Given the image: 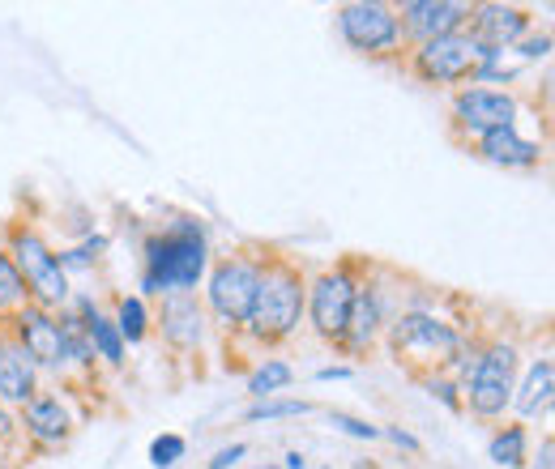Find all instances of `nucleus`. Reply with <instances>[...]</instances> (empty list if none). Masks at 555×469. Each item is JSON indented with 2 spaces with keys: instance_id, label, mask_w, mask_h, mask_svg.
Wrapping results in <instances>:
<instances>
[{
  "instance_id": "1",
  "label": "nucleus",
  "mask_w": 555,
  "mask_h": 469,
  "mask_svg": "<svg viewBox=\"0 0 555 469\" xmlns=\"http://www.w3.org/2000/svg\"><path fill=\"white\" fill-rule=\"evenodd\" d=\"M205 273V235L197 222H180L167 235H158L146 248V278L141 286L163 295V290H188Z\"/></svg>"
},
{
  "instance_id": "2",
  "label": "nucleus",
  "mask_w": 555,
  "mask_h": 469,
  "mask_svg": "<svg viewBox=\"0 0 555 469\" xmlns=\"http://www.w3.org/2000/svg\"><path fill=\"white\" fill-rule=\"evenodd\" d=\"M304 307H308V295L299 273L291 265H269L261 269V290H257V303H252L248 329L265 337V342H278V337H287L299 325Z\"/></svg>"
},
{
  "instance_id": "3",
  "label": "nucleus",
  "mask_w": 555,
  "mask_h": 469,
  "mask_svg": "<svg viewBox=\"0 0 555 469\" xmlns=\"http://www.w3.org/2000/svg\"><path fill=\"white\" fill-rule=\"evenodd\" d=\"M13 269L22 273V286L35 290L39 307H56V303L69 299L65 265L56 261L52 248H47L35 231H18V235H13Z\"/></svg>"
},
{
  "instance_id": "4",
  "label": "nucleus",
  "mask_w": 555,
  "mask_h": 469,
  "mask_svg": "<svg viewBox=\"0 0 555 469\" xmlns=\"http://www.w3.org/2000/svg\"><path fill=\"white\" fill-rule=\"evenodd\" d=\"M513 371H517V350L513 346H491L470 371L466 397L470 410L479 418H496L513 401Z\"/></svg>"
},
{
  "instance_id": "5",
  "label": "nucleus",
  "mask_w": 555,
  "mask_h": 469,
  "mask_svg": "<svg viewBox=\"0 0 555 469\" xmlns=\"http://www.w3.org/2000/svg\"><path fill=\"white\" fill-rule=\"evenodd\" d=\"M487 60V47L474 39V35H444L423 43L415 52V64L427 82H466V77L479 73V64Z\"/></svg>"
},
{
  "instance_id": "6",
  "label": "nucleus",
  "mask_w": 555,
  "mask_h": 469,
  "mask_svg": "<svg viewBox=\"0 0 555 469\" xmlns=\"http://www.w3.org/2000/svg\"><path fill=\"white\" fill-rule=\"evenodd\" d=\"M261 290V265L252 261H222L210 278V307L227 325H248L252 303Z\"/></svg>"
},
{
  "instance_id": "7",
  "label": "nucleus",
  "mask_w": 555,
  "mask_h": 469,
  "mask_svg": "<svg viewBox=\"0 0 555 469\" xmlns=\"http://www.w3.org/2000/svg\"><path fill=\"white\" fill-rule=\"evenodd\" d=\"M338 30L355 52H389L402 39V22L389 5L376 0H359V5H342L338 9Z\"/></svg>"
},
{
  "instance_id": "8",
  "label": "nucleus",
  "mask_w": 555,
  "mask_h": 469,
  "mask_svg": "<svg viewBox=\"0 0 555 469\" xmlns=\"http://www.w3.org/2000/svg\"><path fill=\"white\" fill-rule=\"evenodd\" d=\"M393 350L406 354V359H415V363H436L440 367L457 354V333L436 316L410 312L393 325Z\"/></svg>"
},
{
  "instance_id": "9",
  "label": "nucleus",
  "mask_w": 555,
  "mask_h": 469,
  "mask_svg": "<svg viewBox=\"0 0 555 469\" xmlns=\"http://www.w3.org/2000/svg\"><path fill=\"white\" fill-rule=\"evenodd\" d=\"M355 278L346 269H333L325 278H316L312 295H308V312H312V325L321 337H342L346 333V316H351V303H355Z\"/></svg>"
},
{
  "instance_id": "10",
  "label": "nucleus",
  "mask_w": 555,
  "mask_h": 469,
  "mask_svg": "<svg viewBox=\"0 0 555 469\" xmlns=\"http://www.w3.org/2000/svg\"><path fill=\"white\" fill-rule=\"evenodd\" d=\"M457 120H462L474 137L491 133V128H509L517 120V99L504 90L474 86L466 94H457Z\"/></svg>"
},
{
  "instance_id": "11",
  "label": "nucleus",
  "mask_w": 555,
  "mask_h": 469,
  "mask_svg": "<svg viewBox=\"0 0 555 469\" xmlns=\"http://www.w3.org/2000/svg\"><path fill=\"white\" fill-rule=\"evenodd\" d=\"M402 18H406V35L432 43L444 35H457V26L470 18V5H457V0H406Z\"/></svg>"
},
{
  "instance_id": "12",
  "label": "nucleus",
  "mask_w": 555,
  "mask_h": 469,
  "mask_svg": "<svg viewBox=\"0 0 555 469\" xmlns=\"http://www.w3.org/2000/svg\"><path fill=\"white\" fill-rule=\"evenodd\" d=\"M18 337L26 359H35L43 367L65 363V337H60V320H52L43 307H22L18 312Z\"/></svg>"
},
{
  "instance_id": "13",
  "label": "nucleus",
  "mask_w": 555,
  "mask_h": 469,
  "mask_svg": "<svg viewBox=\"0 0 555 469\" xmlns=\"http://www.w3.org/2000/svg\"><path fill=\"white\" fill-rule=\"evenodd\" d=\"M474 18V39L491 52H504V47H513L521 35H526V9H513V5H479L470 13Z\"/></svg>"
},
{
  "instance_id": "14",
  "label": "nucleus",
  "mask_w": 555,
  "mask_h": 469,
  "mask_svg": "<svg viewBox=\"0 0 555 469\" xmlns=\"http://www.w3.org/2000/svg\"><path fill=\"white\" fill-rule=\"evenodd\" d=\"M201 333H205V320H201V307L193 295H171L163 303V337L180 350H193L201 346Z\"/></svg>"
},
{
  "instance_id": "15",
  "label": "nucleus",
  "mask_w": 555,
  "mask_h": 469,
  "mask_svg": "<svg viewBox=\"0 0 555 469\" xmlns=\"http://www.w3.org/2000/svg\"><path fill=\"white\" fill-rule=\"evenodd\" d=\"M479 150H483L487 163H496V167H534L538 163V145L521 137L513 124L483 133L479 137Z\"/></svg>"
},
{
  "instance_id": "16",
  "label": "nucleus",
  "mask_w": 555,
  "mask_h": 469,
  "mask_svg": "<svg viewBox=\"0 0 555 469\" xmlns=\"http://www.w3.org/2000/svg\"><path fill=\"white\" fill-rule=\"evenodd\" d=\"M26 427L39 444H60L69 435V410L56 397H30L26 401Z\"/></svg>"
},
{
  "instance_id": "17",
  "label": "nucleus",
  "mask_w": 555,
  "mask_h": 469,
  "mask_svg": "<svg viewBox=\"0 0 555 469\" xmlns=\"http://www.w3.org/2000/svg\"><path fill=\"white\" fill-rule=\"evenodd\" d=\"M35 393V363L22 350H0V401H30Z\"/></svg>"
},
{
  "instance_id": "18",
  "label": "nucleus",
  "mask_w": 555,
  "mask_h": 469,
  "mask_svg": "<svg viewBox=\"0 0 555 469\" xmlns=\"http://www.w3.org/2000/svg\"><path fill=\"white\" fill-rule=\"evenodd\" d=\"M380 333V303L372 290H355V303H351V316H346V342L351 346H368L372 337Z\"/></svg>"
},
{
  "instance_id": "19",
  "label": "nucleus",
  "mask_w": 555,
  "mask_h": 469,
  "mask_svg": "<svg viewBox=\"0 0 555 469\" xmlns=\"http://www.w3.org/2000/svg\"><path fill=\"white\" fill-rule=\"evenodd\" d=\"M82 312H86V333H90V350H99L107 363H124V337L120 329L111 325V320H103L94 307L82 299Z\"/></svg>"
},
{
  "instance_id": "20",
  "label": "nucleus",
  "mask_w": 555,
  "mask_h": 469,
  "mask_svg": "<svg viewBox=\"0 0 555 469\" xmlns=\"http://www.w3.org/2000/svg\"><path fill=\"white\" fill-rule=\"evenodd\" d=\"M551 388H555V367L547 363V359H538L534 367H530V376H526V384H521V397H517V410L521 414H538L551 401Z\"/></svg>"
},
{
  "instance_id": "21",
  "label": "nucleus",
  "mask_w": 555,
  "mask_h": 469,
  "mask_svg": "<svg viewBox=\"0 0 555 469\" xmlns=\"http://www.w3.org/2000/svg\"><path fill=\"white\" fill-rule=\"evenodd\" d=\"M487 457L496 461V465H504V469H521V465H526V431H521V427H504L496 440H491Z\"/></svg>"
},
{
  "instance_id": "22",
  "label": "nucleus",
  "mask_w": 555,
  "mask_h": 469,
  "mask_svg": "<svg viewBox=\"0 0 555 469\" xmlns=\"http://www.w3.org/2000/svg\"><path fill=\"white\" fill-rule=\"evenodd\" d=\"M291 380H295L291 363H282V359H269L265 367H257V371H252V380H248V393L265 401L269 393H278V388H287Z\"/></svg>"
},
{
  "instance_id": "23",
  "label": "nucleus",
  "mask_w": 555,
  "mask_h": 469,
  "mask_svg": "<svg viewBox=\"0 0 555 469\" xmlns=\"http://www.w3.org/2000/svg\"><path fill=\"white\" fill-rule=\"evenodd\" d=\"M308 410H312L308 401H295V397H265L244 418H248V423H265V418H299V414H308Z\"/></svg>"
},
{
  "instance_id": "24",
  "label": "nucleus",
  "mask_w": 555,
  "mask_h": 469,
  "mask_svg": "<svg viewBox=\"0 0 555 469\" xmlns=\"http://www.w3.org/2000/svg\"><path fill=\"white\" fill-rule=\"evenodd\" d=\"M60 337H65V359L73 363H90V333H86V320H77V316H65L60 320Z\"/></svg>"
},
{
  "instance_id": "25",
  "label": "nucleus",
  "mask_w": 555,
  "mask_h": 469,
  "mask_svg": "<svg viewBox=\"0 0 555 469\" xmlns=\"http://www.w3.org/2000/svg\"><path fill=\"white\" fill-rule=\"evenodd\" d=\"M116 329H120L124 342H141V337H146V303H141V299H120Z\"/></svg>"
},
{
  "instance_id": "26",
  "label": "nucleus",
  "mask_w": 555,
  "mask_h": 469,
  "mask_svg": "<svg viewBox=\"0 0 555 469\" xmlns=\"http://www.w3.org/2000/svg\"><path fill=\"white\" fill-rule=\"evenodd\" d=\"M26 299V286H22V273L13 269V261L0 252V307H18Z\"/></svg>"
},
{
  "instance_id": "27",
  "label": "nucleus",
  "mask_w": 555,
  "mask_h": 469,
  "mask_svg": "<svg viewBox=\"0 0 555 469\" xmlns=\"http://www.w3.org/2000/svg\"><path fill=\"white\" fill-rule=\"evenodd\" d=\"M184 435H158V440L150 444V465L154 469H171L180 457H184Z\"/></svg>"
},
{
  "instance_id": "28",
  "label": "nucleus",
  "mask_w": 555,
  "mask_h": 469,
  "mask_svg": "<svg viewBox=\"0 0 555 469\" xmlns=\"http://www.w3.org/2000/svg\"><path fill=\"white\" fill-rule=\"evenodd\" d=\"M329 423L338 427V431H346V435H355V440H380V427L363 423V418H351V414H338V410H333Z\"/></svg>"
},
{
  "instance_id": "29",
  "label": "nucleus",
  "mask_w": 555,
  "mask_h": 469,
  "mask_svg": "<svg viewBox=\"0 0 555 469\" xmlns=\"http://www.w3.org/2000/svg\"><path fill=\"white\" fill-rule=\"evenodd\" d=\"M380 435H385V440H393L398 448H406V452H419V448H423V444L415 440V435H410V431H402V427H389V431H380Z\"/></svg>"
},
{
  "instance_id": "30",
  "label": "nucleus",
  "mask_w": 555,
  "mask_h": 469,
  "mask_svg": "<svg viewBox=\"0 0 555 469\" xmlns=\"http://www.w3.org/2000/svg\"><path fill=\"white\" fill-rule=\"evenodd\" d=\"M244 452H248L244 444H231V448H222V452H218V457L210 461V469H231L235 461H240V457H244Z\"/></svg>"
},
{
  "instance_id": "31",
  "label": "nucleus",
  "mask_w": 555,
  "mask_h": 469,
  "mask_svg": "<svg viewBox=\"0 0 555 469\" xmlns=\"http://www.w3.org/2000/svg\"><path fill=\"white\" fill-rule=\"evenodd\" d=\"M427 388H432V397H440L449 410L462 406V401H457V393H453V384H444V380H427Z\"/></svg>"
},
{
  "instance_id": "32",
  "label": "nucleus",
  "mask_w": 555,
  "mask_h": 469,
  "mask_svg": "<svg viewBox=\"0 0 555 469\" xmlns=\"http://www.w3.org/2000/svg\"><path fill=\"white\" fill-rule=\"evenodd\" d=\"M547 47H551V39H534V43L521 47V56H526V60H538V56H547Z\"/></svg>"
},
{
  "instance_id": "33",
  "label": "nucleus",
  "mask_w": 555,
  "mask_h": 469,
  "mask_svg": "<svg viewBox=\"0 0 555 469\" xmlns=\"http://www.w3.org/2000/svg\"><path fill=\"white\" fill-rule=\"evenodd\" d=\"M316 380H351V367H321Z\"/></svg>"
},
{
  "instance_id": "34",
  "label": "nucleus",
  "mask_w": 555,
  "mask_h": 469,
  "mask_svg": "<svg viewBox=\"0 0 555 469\" xmlns=\"http://www.w3.org/2000/svg\"><path fill=\"white\" fill-rule=\"evenodd\" d=\"M9 431H13V418L5 414V406H0V440H5V435H9Z\"/></svg>"
},
{
  "instance_id": "35",
  "label": "nucleus",
  "mask_w": 555,
  "mask_h": 469,
  "mask_svg": "<svg viewBox=\"0 0 555 469\" xmlns=\"http://www.w3.org/2000/svg\"><path fill=\"white\" fill-rule=\"evenodd\" d=\"M551 452H555V448H551V440H547V444H543V461H538V469H551Z\"/></svg>"
},
{
  "instance_id": "36",
  "label": "nucleus",
  "mask_w": 555,
  "mask_h": 469,
  "mask_svg": "<svg viewBox=\"0 0 555 469\" xmlns=\"http://www.w3.org/2000/svg\"><path fill=\"white\" fill-rule=\"evenodd\" d=\"M304 465H308V461L299 457V452H291V457H287V469H304Z\"/></svg>"
},
{
  "instance_id": "37",
  "label": "nucleus",
  "mask_w": 555,
  "mask_h": 469,
  "mask_svg": "<svg viewBox=\"0 0 555 469\" xmlns=\"http://www.w3.org/2000/svg\"><path fill=\"white\" fill-rule=\"evenodd\" d=\"M265 469H278V465H265Z\"/></svg>"
},
{
  "instance_id": "38",
  "label": "nucleus",
  "mask_w": 555,
  "mask_h": 469,
  "mask_svg": "<svg viewBox=\"0 0 555 469\" xmlns=\"http://www.w3.org/2000/svg\"><path fill=\"white\" fill-rule=\"evenodd\" d=\"M0 350H5V346H0Z\"/></svg>"
}]
</instances>
